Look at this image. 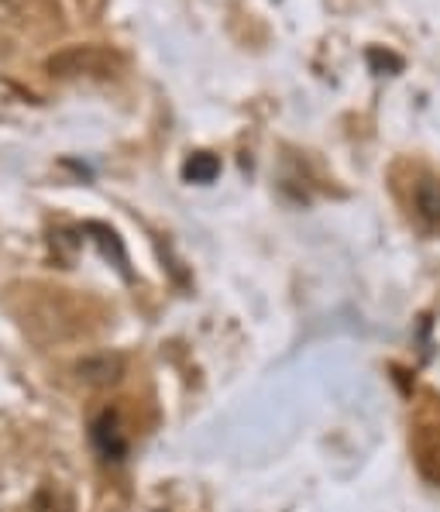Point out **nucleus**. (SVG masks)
I'll use <instances>...</instances> for the list:
<instances>
[{
    "label": "nucleus",
    "instance_id": "obj_1",
    "mask_svg": "<svg viewBox=\"0 0 440 512\" xmlns=\"http://www.w3.org/2000/svg\"><path fill=\"white\" fill-rule=\"evenodd\" d=\"M121 69V55L97 49V45H73L62 49L49 59V73L59 80H73V76H114Z\"/></svg>",
    "mask_w": 440,
    "mask_h": 512
},
{
    "label": "nucleus",
    "instance_id": "obj_2",
    "mask_svg": "<svg viewBox=\"0 0 440 512\" xmlns=\"http://www.w3.org/2000/svg\"><path fill=\"white\" fill-rule=\"evenodd\" d=\"M128 372V361H124V354L117 351H100V354H90V358H83L80 365H76V375H80L83 385H90V389H107V385H117Z\"/></svg>",
    "mask_w": 440,
    "mask_h": 512
},
{
    "label": "nucleus",
    "instance_id": "obj_3",
    "mask_svg": "<svg viewBox=\"0 0 440 512\" xmlns=\"http://www.w3.org/2000/svg\"><path fill=\"white\" fill-rule=\"evenodd\" d=\"M93 447H97V454L104 461H124V454H128V437H124L121 430V420H117V413H110V409H104V413L93 420Z\"/></svg>",
    "mask_w": 440,
    "mask_h": 512
},
{
    "label": "nucleus",
    "instance_id": "obj_4",
    "mask_svg": "<svg viewBox=\"0 0 440 512\" xmlns=\"http://www.w3.org/2000/svg\"><path fill=\"white\" fill-rule=\"evenodd\" d=\"M217 176H220V159H217V155H210V152H196L183 165V179H186V183L207 186V183H214Z\"/></svg>",
    "mask_w": 440,
    "mask_h": 512
},
{
    "label": "nucleus",
    "instance_id": "obj_5",
    "mask_svg": "<svg viewBox=\"0 0 440 512\" xmlns=\"http://www.w3.org/2000/svg\"><path fill=\"white\" fill-rule=\"evenodd\" d=\"M416 214L427 224H440V179H420L416 183Z\"/></svg>",
    "mask_w": 440,
    "mask_h": 512
},
{
    "label": "nucleus",
    "instance_id": "obj_6",
    "mask_svg": "<svg viewBox=\"0 0 440 512\" xmlns=\"http://www.w3.org/2000/svg\"><path fill=\"white\" fill-rule=\"evenodd\" d=\"M31 512H66V506H59V495L52 488H42L31 502Z\"/></svg>",
    "mask_w": 440,
    "mask_h": 512
},
{
    "label": "nucleus",
    "instance_id": "obj_7",
    "mask_svg": "<svg viewBox=\"0 0 440 512\" xmlns=\"http://www.w3.org/2000/svg\"><path fill=\"white\" fill-rule=\"evenodd\" d=\"M0 4H4V7H14V4H21V0H0Z\"/></svg>",
    "mask_w": 440,
    "mask_h": 512
}]
</instances>
